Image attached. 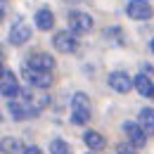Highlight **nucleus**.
<instances>
[{
	"label": "nucleus",
	"mask_w": 154,
	"mask_h": 154,
	"mask_svg": "<svg viewBox=\"0 0 154 154\" xmlns=\"http://www.w3.org/2000/svg\"><path fill=\"white\" fill-rule=\"evenodd\" d=\"M52 45H55L57 52L71 55V52H76V50H78V38H76V33H71L69 29H66V31H57L55 38H52Z\"/></svg>",
	"instance_id": "5"
},
{
	"label": "nucleus",
	"mask_w": 154,
	"mask_h": 154,
	"mask_svg": "<svg viewBox=\"0 0 154 154\" xmlns=\"http://www.w3.org/2000/svg\"><path fill=\"white\" fill-rule=\"evenodd\" d=\"M50 154H74L71 152V147H69V142H64V140H52L50 142Z\"/></svg>",
	"instance_id": "17"
},
{
	"label": "nucleus",
	"mask_w": 154,
	"mask_h": 154,
	"mask_svg": "<svg viewBox=\"0 0 154 154\" xmlns=\"http://www.w3.org/2000/svg\"><path fill=\"white\" fill-rule=\"evenodd\" d=\"M126 14L135 21H149L154 17V7L149 5V0H128Z\"/></svg>",
	"instance_id": "4"
},
{
	"label": "nucleus",
	"mask_w": 154,
	"mask_h": 154,
	"mask_svg": "<svg viewBox=\"0 0 154 154\" xmlns=\"http://www.w3.org/2000/svg\"><path fill=\"white\" fill-rule=\"evenodd\" d=\"M152 52H154V38H152Z\"/></svg>",
	"instance_id": "21"
},
{
	"label": "nucleus",
	"mask_w": 154,
	"mask_h": 154,
	"mask_svg": "<svg viewBox=\"0 0 154 154\" xmlns=\"http://www.w3.org/2000/svg\"><path fill=\"white\" fill-rule=\"evenodd\" d=\"M88 154H93V152H88Z\"/></svg>",
	"instance_id": "25"
},
{
	"label": "nucleus",
	"mask_w": 154,
	"mask_h": 154,
	"mask_svg": "<svg viewBox=\"0 0 154 154\" xmlns=\"http://www.w3.org/2000/svg\"><path fill=\"white\" fill-rule=\"evenodd\" d=\"M83 142H85L88 149H93V152L104 149V145H107V140L102 137V133H97V131H85V133H83Z\"/></svg>",
	"instance_id": "14"
},
{
	"label": "nucleus",
	"mask_w": 154,
	"mask_h": 154,
	"mask_svg": "<svg viewBox=\"0 0 154 154\" xmlns=\"http://www.w3.org/2000/svg\"><path fill=\"white\" fill-rule=\"evenodd\" d=\"M19 90H21V85H19V78L14 76L12 71H0V95H5V97H17L19 95Z\"/></svg>",
	"instance_id": "7"
},
{
	"label": "nucleus",
	"mask_w": 154,
	"mask_h": 154,
	"mask_svg": "<svg viewBox=\"0 0 154 154\" xmlns=\"http://www.w3.org/2000/svg\"><path fill=\"white\" fill-rule=\"evenodd\" d=\"M21 76L29 83V88H38L45 90L52 85V71H38V69H29V66H21Z\"/></svg>",
	"instance_id": "3"
},
{
	"label": "nucleus",
	"mask_w": 154,
	"mask_h": 154,
	"mask_svg": "<svg viewBox=\"0 0 154 154\" xmlns=\"http://www.w3.org/2000/svg\"><path fill=\"white\" fill-rule=\"evenodd\" d=\"M0 19H2V10H0Z\"/></svg>",
	"instance_id": "23"
},
{
	"label": "nucleus",
	"mask_w": 154,
	"mask_h": 154,
	"mask_svg": "<svg viewBox=\"0 0 154 154\" xmlns=\"http://www.w3.org/2000/svg\"><path fill=\"white\" fill-rule=\"evenodd\" d=\"M29 38H31V26H29L24 19L14 21V24H12V29H10V36H7L10 45H24Z\"/></svg>",
	"instance_id": "10"
},
{
	"label": "nucleus",
	"mask_w": 154,
	"mask_h": 154,
	"mask_svg": "<svg viewBox=\"0 0 154 154\" xmlns=\"http://www.w3.org/2000/svg\"><path fill=\"white\" fill-rule=\"evenodd\" d=\"M137 126L142 128V133L147 135H154V109L152 107H145V109H140V114H137Z\"/></svg>",
	"instance_id": "13"
},
{
	"label": "nucleus",
	"mask_w": 154,
	"mask_h": 154,
	"mask_svg": "<svg viewBox=\"0 0 154 154\" xmlns=\"http://www.w3.org/2000/svg\"><path fill=\"white\" fill-rule=\"evenodd\" d=\"M66 24H69V31H71V33H76V36L90 33V31H93V26H95L93 17H90L88 12H81V10H74V12H69V17H66Z\"/></svg>",
	"instance_id": "2"
},
{
	"label": "nucleus",
	"mask_w": 154,
	"mask_h": 154,
	"mask_svg": "<svg viewBox=\"0 0 154 154\" xmlns=\"http://www.w3.org/2000/svg\"><path fill=\"white\" fill-rule=\"evenodd\" d=\"M149 97H152V100H154V90H152V95H149Z\"/></svg>",
	"instance_id": "22"
},
{
	"label": "nucleus",
	"mask_w": 154,
	"mask_h": 154,
	"mask_svg": "<svg viewBox=\"0 0 154 154\" xmlns=\"http://www.w3.org/2000/svg\"><path fill=\"white\" fill-rule=\"evenodd\" d=\"M0 71H2V64H0Z\"/></svg>",
	"instance_id": "24"
},
{
	"label": "nucleus",
	"mask_w": 154,
	"mask_h": 154,
	"mask_svg": "<svg viewBox=\"0 0 154 154\" xmlns=\"http://www.w3.org/2000/svg\"><path fill=\"white\" fill-rule=\"evenodd\" d=\"M107 81H109V88L116 90V93H128L133 88V78H131V74H126V71H112Z\"/></svg>",
	"instance_id": "11"
},
{
	"label": "nucleus",
	"mask_w": 154,
	"mask_h": 154,
	"mask_svg": "<svg viewBox=\"0 0 154 154\" xmlns=\"http://www.w3.org/2000/svg\"><path fill=\"white\" fill-rule=\"evenodd\" d=\"M133 85H135V90H137L142 97H149V95H152V90H154L152 78L145 76V74H137V76L133 78Z\"/></svg>",
	"instance_id": "15"
},
{
	"label": "nucleus",
	"mask_w": 154,
	"mask_h": 154,
	"mask_svg": "<svg viewBox=\"0 0 154 154\" xmlns=\"http://www.w3.org/2000/svg\"><path fill=\"white\" fill-rule=\"evenodd\" d=\"M64 2H81V0H64Z\"/></svg>",
	"instance_id": "20"
},
{
	"label": "nucleus",
	"mask_w": 154,
	"mask_h": 154,
	"mask_svg": "<svg viewBox=\"0 0 154 154\" xmlns=\"http://www.w3.org/2000/svg\"><path fill=\"white\" fill-rule=\"evenodd\" d=\"M21 154H43V149L36 147V145H29V147H24V149H21Z\"/></svg>",
	"instance_id": "19"
},
{
	"label": "nucleus",
	"mask_w": 154,
	"mask_h": 154,
	"mask_svg": "<svg viewBox=\"0 0 154 154\" xmlns=\"http://www.w3.org/2000/svg\"><path fill=\"white\" fill-rule=\"evenodd\" d=\"M33 21H36V29L38 31H50L55 26V14L50 7H40L38 12L33 14Z\"/></svg>",
	"instance_id": "12"
},
{
	"label": "nucleus",
	"mask_w": 154,
	"mask_h": 154,
	"mask_svg": "<svg viewBox=\"0 0 154 154\" xmlns=\"http://www.w3.org/2000/svg\"><path fill=\"white\" fill-rule=\"evenodd\" d=\"M55 57H50L48 52H33V55H29V59L24 62V66H29V69H38V71H52L55 69Z\"/></svg>",
	"instance_id": "8"
},
{
	"label": "nucleus",
	"mask_w": 154,
	"mask_h": 154,
	"mask_svg": "<svg viewBox=\"0 0 154 154\" xmlns=\"http://www.w3.org/2000/svg\"><path fill=\"white\" fill-rule=\"evenodd\" d=\"M93 116V107H90V100L85 93H76L71 97V121L76 126H85Z\"/></svg>",
	"instance_id": "1"
},
{
	"label": "nucleus",
	"mask_w": 154,
	"mask_h": 154,
	"mask_svg": "<svg viewBox=\"0 0 154 154\" xmlns=\"http://www.w3.org/2000/svg\"><path fill=\"white\" fill-rule=\"evenodd\" d=\"M21 142L17 137H2L0 140V154H21Z\"/></svg>",
	"instance_id": "16"
},
{
	"label": "nucleus",
	"mask_w": 154,
	"mask_h": 154,
	"mask_svg": "<svg viewBox=\"0 0 154 154\" xmlns=\"http://www.w3.org/2000/svg\"><path fill=\"white\" fill-rule=\"evenodd\" d=\"M116 152H119V154H137V152H135V147L131 145V142H121V145L116 147Z\"/></svg>",
	"instance_id": "18"
},
{
	"label": "nucleus",
	"mask_w": 154,
	"mask_h": 154,
	"mask_svg": "<svg viewBox=\"0 0 154 154\" xmlns=\"http://www.w3.org/2000/svg\"><path fill=\"white\" fill-rule=\"evenodd\" d=\"M123 133H126V140L133 145L135 149H140V147L147 145V135L142 133V128H140L135 121H126V123H123Z\"/></svg>",
	"instance_id": "9"
},
{
	"label": "nucleus",
	"mask_w": 154,
	"mask_h": 154,
	"mask_svg": "<svg viewBox=\"0 0 154 154\" xmlns=\"http://www.w3.org/2000/svg\"><path fill=\"white\" fill-rule=\"evenodd\" d=\"M7 109H10V116H12L14 121H26V119L38 116V112H36V109H33L29 102H24L19 95L10 100V107H7Z\"/></svg>",
	"instance_id": "6"
}]
</instances>
